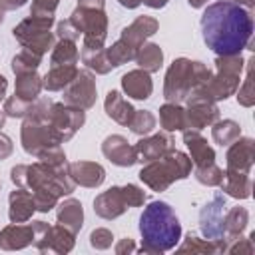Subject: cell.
Masks as SVG:
<instances>
[{"label": "cell", "mask_w": 255, "mask_h": 255, "mask_svg": "<svg viewBox=\"0 0 255 255\" xmlns=\"http://www.w3.org/2000/svg\"><path fill=\"white\" fill-rule=\"evenodd\" d=\"M201 36L205 46L217 56L241 54L251 44L253 16L241 4L217 0L201 14Z\"/></svg>", "instance_id": "1"}, {"label": "cell", "mask_w": 255, "mask_h": 255, "mask_svg": "<svg viewBox=\"0 0 255 255\" xmlns=\"http://www.w3.org/2000/svg\"><path fill=\"white\" fill-rule=\"evenodd\" d=\"M141 253H165L181 239V223L165 201H149L139 215Z\"/></svg>", "instance_id": "2"}, {"label": "cell", "mask_w": 255, "mask_h": 255, "mask_svg": "<svg viewBox=\"0 0 255 255\" xmlns=\"http://www.w3.org/2000/svg\"><path fill=\"white\" fill-rule=\"evenodd\" d=\"M10 179L16 187H26L30 191H52L58 197L70 195L76 187V183L72 181L68 167H54L48 165L44 161H36L30 165H14L10 169Z\"/></svg>", "instance_id": "3"}, {"label": "cell", "mask_w": 255, "mask_h": 255, "mask_svg": "<svg viewBox=\"0 0 255 255\" xmlns=\"http://www.w3.org/2000/svg\"><path fill=\"white\" fill-rule=\"evenodd\" d=\"M211 78V70L203 62L177 58L171 62V66L165 72L163 82V98L171 104H181L187 100V96L201 88Z\"/></svg>", "instance_id": "4"}, {"label": "cell", "mask_w": 255, "mask_h": 255, "mask_svg": "<svg viewBox=\"0 0 255 255\" xmlns=\"http://www.w3.org/2000/svg\"><path fill=\"white\" fill-rule=\"evenodd\" d=\"M28 114H32L36 118H42L48 124L50 133H52V137H54L56 143L68 141L84 126V122H86V110L68 106L64 102L62 104H56L50 98L36 100L32 104V110Z\"/></svg>", "instance_id": "5"}, {"label": "cell", "mask_w": 255, "mask_h": 255, "mask_svg": "<svg viewBox=\"0 0 255 255\" xmlns=\"http://www.w3.org/2000/svg\"><path fill=\"white\" fill-rule=\"evenodd\" d=\"M191 157H187L179 149H171L165 155L147 161L139 171V179L153 191H165L173 181L185 179L191 173Z\"/></svg>", "instance_id": "6"}, {"label": "cell", "mask_w": 255, "mask_h": 255, "mask_svg": "<svg viewBox=\"0 0 255 255\" xmlns=\"http://www.w3.org/2000/svg\"><path fill=\"white\" fill-rule=\"evenodd\" d=\"M243 68H245V60L241 58V54L217 56L215 58V74H211V78L201 86V90L213 102L227 100L229 96H233L237 92Z\"/></svg>", "instance_id": "7"}, {"label": "cell", "mask_w": 255, "mask_h": 255, "mask_svg": "<svg viewBox=\"0 0 255 255\" xmlns=\"http://www.w3.org/2000/svg\"><path fill=\"white\" fill-rule=\"evenodd\" d=\"M54 16H28L18 26H14L12 34L22 44V48L34 50L44 56L54 48V34L50 32Z\"/></svg>", "instance_id": "8"}, {"label": "cell", "mask_w": 255, "mask_h": 255, "mask_svg": "<svg viewBox=\"0 0 255 255\" xmlns=\"http://www.w3.org/2000/svg\"><path fill=\"white\" fill-rule=\"evenodd\" d=\"M70 20L76 24V28L82 34V44L88 46H104L108 36V18L104 8H86L78 6Z\"/></svg>", "instance_id": "9"}, {"label": "cell", "mask_w": 255, "mask_h": 255, "mask_svg": "<svg viewBox=\"0 0 255 255\" xmlns=\"http://www.w3.org/2000/svg\"><path fill=\"white\" fill-rule=\"evenodd\" d=\"M187 110H185V124H187V129H203L207 126H213L217 120H219V108L217 104L201 90H193L189 96H187Z\"/></svg>", "instance_id": "10"}, {"label": "cell", "mask_w": 255, "mask_h": 255, "mask_svg": "<svg viewBox=\"0 0 255 255\" xmlns=\"http://www.w3.org/2000/svg\"><path fill=\"white\" fill-rule=\"evenodd\" d=\"M20 137H22L24 151L34 155V157H38L44 149H48L52 145H60V143L54 141L48 124L42 118H36L32 114H28L24 118V124H22V129H20Z\"/></svg>", "instance_id": "11"}, {"label": "cell", "mask_w": 255, "mask_h": 255, "mask_svg": "<svg viewBox=\"0 0 255 255\" xmlns=\"http://www.w3.org/2000/svg\"><path fill=\"white\" fill-rule=\"evenodd\" d=\"M199 229L205 239L219 241L225 237V195L215 193L199 211Z\"/></svg>", "instance_id": "12"}, {"label": "cell", "mask_w": 255, "mask_h": 255, "mask_svg": "<svg viewBox=\"0 0 255 255\" xmlns=\"http://www.w3.org/2000/svg\"><path fill=\"white\" fill-rule=\"evenodd\" d=\"M64 104L90 110L96 104V78L88 70H78L74 80L64 88Z\"/></svg>", "instance_id": "13"}, {"label": "cell", "mask_w": 255, "mask_h": 255, "mask_svg": "<svg viewBox=\"0 0 255 255\" xmlns=\"http://www.w3.org/2000/svg\"><path fill=\"white\" fill-rule=\"evenodd\" d=\"M227 169L229 171H243L249 173L255 161V141L251 137H237L233 143H229L227 149Z\"/></svg>", "instance_id": "14"}, {"label": "cell", "mask_w": 255, "mask_h": 255, "mask_svg": "<svg viewBox=\"0 0 255 255\" xmlns=\"http://www.w3.org/2000/svg\"><path fill=\"white\" fill-rule=\"evenodd\" d=\"M102 153L114 163V165H120V167H129L137 161V153H135V147L129 145V141L120 135V133H114V135H108L102 143Z\"/></svg>", "instance_id": "15"}, {"label": "cell", "mask_w": 255, "mask_h": 255, "mask_svg": "<svg viewBox=\"0 0 255 255\" xmlns=\"http://www.w3.org/2000/svg\"><path fill=\"white\" fill-rule=\"evenodd\" d=\"M157 28H159V24H157L155 18H151V16H137L129 26H126L122 30L120 40L124 44H128L137 54V50L145 44V40L149 36H153L157 32Z\"/></svg>", "instance_id": "16"}, {"label": "cell", "mask_w": 255, "mask_h": 255, "mask_svg": "<svg viewBox=\"0 0 255 255\" xmlns=\"http://www.w3.org/2000/svg\"><path fill=\"white\" fill-rule=\"evenodd\" d=\"M126 209H128V201L124 197L122 185H114L108 191H102L94 199V211L102 219H116V217L124 215Z\"/></svg>", "instance_id": "17"}, {"label": "cell", "mask_w": 255, "mask_h": 255, "mask_svg": "<svg viewBox=\"0 0 255 255\" xmlns=\"http://www.w3.org/2000/svg\"><path fill=\"white\" fill-rule=\"evenodd\" d=\"M133 147H135V153H137V161L147 163V161H153V159L165 155L175 145H173V137L169 135V131H159V133H153L149 137L139 139Z\"/></svg>", "instance_id": "18"}, {"label": "cell", "mask_w": 255, "mask_h": 255, "mask_svg": "<svg viewBox=\"0 0 255 255\" xmlns=\"http://www.w3.org/2000/svg\"><path fill=\"white\" fill-rule=\"evenodd\" d=\"M68 173L76 185H84V187H100L106 179V169L96 161L68 163Z\"/></svg>", "instance_id": "19"}, {"label": "cell", "mask_w": 255, "mask_h": 255, "mask_svg": "<svg viewBox=\"0 0 255 255\" xmlns=\"http://www.w3.org/2000/svg\"><path fill=\"white\" fill-rule=\"evenodd\" d=\"M183 143L191 153V161L195 167H203L215 163V149L207 143V139L195 129H183Z\"/></svg>", "instance_id": "20"}, {"label": "cell", "mask_w": 255, "mask_h": 255, "mask_svg": "<svg viewBox=\"0 0 255 255\" xmlns=\"http://www.w3.org/2000/svg\"><path fill=\"white\" fill-rule=\"evenodd\" d=\"M34 243V227L32 223H10L0 231V249L4 251H16L24 249Z\"/></svg>", "instance_id": "21"}, {"label": "cell", "mask_w": 255, "mask_h": 255, "mask_svg": "<svg viewBox=\"0 0 255 255\" xmlns=\"http://www.w3.org/2000/svg\"><path fill=\"white\" fill-rule=\"evenodd\" d=\"M10 209H8V217L12 223H24L28 221L34 211H36V203H34V195L30 189L26 187H16L10 197H8Z\"/></svg>", "instance_id": "22"}, {"label": "cell", "mask_w": 255, "mask_h": 255, "mask_svg": "<svg viewBox=\"0 0 255 255\" xmlns=\"http://www.w3.org/2000/svg\"><path fill=\"white\" fill-rule=\"evenodd\" d=\"M122 88L133 100H147L153 92V82L149 78V72L137 68L122 76Z\"/></svg>", "instance_id": "23"}, {"label": "cell", "mask_w": 255, "mask_h": 255, "mask_svg": "<svg viewBox=\"0 0 255 255\" xmlns=\"http://www.w3.org/2000/svg\"><path fill=\"white\" fill-rule=\"evenodd\" d=\"M219 187L235 197V199H247L251 197V189H253V181L249 177V173H243V171H229L225 169L223 171V177L219 181Z\"/></svg>", "instance_id": "24"}, {"label": "cell", "mask_w": 255, "mask_h": 255, "mask_svg": "<svg viewBox=\"0 0 255 255\" xmlns=\"http://www.w3.org/2000/svg\"><path fill=\"white\" fill-rule=\"evenodd\" d=\"M104 108H106V114L118 122L120 126H129L133 114H135V108L118 92V90H110L108 96H106V102H104Z\"/></svg>", "instance_id": "25"}, {"label": "cell", "mask_w": 255, "mask_h": 255, "mask_svg": "<svg viewBox=\"0 0 255 255\" xmlns=\"http://www.w3.org/2000/svg\"><path fill=\"white\" fill-rule=\"evenodd\" d=\"M58 211H56V217H58V223L64 225L66 229H70L72 233H78L82 229V223H84V209H82V203L74 197L62 201L60 205H56Z\"/></svg>", "instance_id": "26"}, {"label": "cell", "mask_w": 255, "mask_h": 255, "mask_svg": "<svg viewBox=\"0 0 255 255\" xmlns=\"http://www.w3.org/2000/svg\"><path fill=\"white\" fill-rule=\"evenodd\" d=\"M42 92V78L36 72H26L16 76V86H14V96L18 100L34 104Z\"/></svg>", "instance_id": "27"}, {"label": "cell", "mask_w": 255, "mask_h": 255, "mask_svg": "<svg viewBox=\"0 0 255 255\" xmlns=\"http://www.w3.org/2000/svg\"><path fill=\"white\" fill-rule=\"evenodd\" d=\"M76 74H78V68L76 66H62V64L60 66H50V70L42 78V88L48 90V92L64 90L74 80Z\"/></svg>", "instance_id": "28"}, {"label": "cell", "mask_w": 255, "mask_h": 255, "mask_svg": "<svg viewBox=\"0 0 255 255\" xmlns=\"http://www.w3.org/2000/svg\"><path fill=\"white\" fill-rule=\"evenodd\" d=\"M159 124L163 128V131H183L187 129L185 124V110L179 104H163L159 108Z\"/></svg>", "instance_id": "29"}, {"label": "cell", "mask_w": 255, "mask_h": 255, "mask_svg": "<svg viewBox=\"0 0 255 255\" xmlns=\"http://www.w3.org/2000/svg\"><path fill=\"white\" fill-rule=\"evenodd\" d=\"M80 58L96 74H108L112 70V64H110V60L106 56V48L104 46H88V44H82Z\"/></svg>", "instance_id": "30"}, {"label": "cell", "mask_w": 255, "mask_h": 255, "mask_svg": "<svg viewBox=\"0 0 255 255\" xmlns=\"http://www.w3.org/2000/svg\"><path fill=\"white\" fill-rule=\"evenodd\" d=\"M179 253H223L225 251V237L219 241H211V239H199L195 235H187L185 241L177 247Z\"/></svg>", "instance_id": "31"}, {"label": "cell", "mask_w": 255, "mask_h": 255, "mask_svg": "<svg viewBox=\"0 0 255 255\" xmlns=\"http://www.w3.org/2000/svg\"><path fill=\"white\" fill-rule=\"evenodd\" d=\"M80 60V52L74 40H60L54 48H52V56H50V66H76Z\"/></svg>", "instance_id": "32"}, {"label": "cell", "mask_w": 255, "mask_h": 255, "mask_svg": "<svg viewBox=\"0 0 255 255\" xmlns=\"http://www.w3.org/2000/svg\"><path fill=\"white\" fill-rule=\"evenodd\" d=\"M76 243V233H72L70 229H66L64 225H52L50 231V239H48V249L52 253H68L74 249Z\"/></svg>", "instance_id": "33"}, {"label": "cell", "mask_w": 255, "mask_h": 255, "mask_svg": "<svg viewBox=\"0 0 255 255\" xmlns=\"http://www.w3.org/2000/svg\"><path fill=\"white\" fill-rule=\"evenodd\" d=\"M135 62L141 70H145L149 74L157 72L163 64V52L157 44H143L135 54Z\"/></svg>", "instance_id": "34"}, {"label": "cell", "mask_w": 255, "mask_h": 255, "mask_svg": "<svg viewBox=\"0 0 255 255\" xmlns=\"http://www.w3.org/2000/svg\"><path fill=\"white\" fill-rule=\"evenodd\" d=\"M241 135V128L233 120H217L211 128V137L219 145H229Z\"/></svg>", "instance_id": "35"}, {"label": "cell", "mask_w": 255, "mask_h": 255, "mask_svg": "<svg viewBox=\"0 0 255 255\" xmlns=\"http://www.w3.org/2000/svg\"><path fill=\"white\" fill-rule=\"evenodd\" d=\"M249 223V211L245 207H231L225 211V237H237Z\"/></svg>", "instance_id": "36"}, {"label": "cell", "mask_w": 255, "mask_h": 255, "mask_svg": "<svg viewBox=\"0 0 255 255\" xmlns=\"http://www.w3.org/2000/svg\"><path fill=\"white\" fill-rule=\"evenodd\" d=\"M40 64H42V54L24 48L20 54H16L12 58V72L16 76L18 74H26V72H36Z\"/></svg>", "instance_id": "37"}, {"label": "cell", "mask_w": 255, "mask_h": 255, "mask_svg": "<svg viewBox=\"0 0 255 255\" xmlns=\"http://www.w3.org/2000/svg\"><path fill=\"white\" fill-rule=\"evenodd\" d=\"M135 135H147L155 128V116L149 110H135L129 126H128Z\"/></svg>", "instance_id": "38"}, {"label": "cell", "mask_w": 255, "mask_h": 255, "mask_svg": "<svg viewBox=\"0 0 255 255\" xmlns=\"http://www.w3.org/2000/svg\"><path fill=\"white\" fill-rule=\"evenodd\" d=\"M245 68H247V74H245L243 86L239 84V88H237V102H239L243 108H251V106L255 104V94H253V74H251V60H245Z\"/></svg>", "instance_id": "39"}, {"label": "cell", "mask_w": 255, "mask_h": 255, "mask_svg": "<svg viewBox=\"0 0 255 255\" xmlns=\"http://www.w3.org/2000/svg\"><path fill=\"white\" fill-rule=\"evenodd\" d=\"M223 177V169L217 165V163H209V165H203V167H195V179L203 185H219Z\"/></svg>", "instance_id": "40"}, {"label": "cell", "mask_w": 255, "mask_h": 255, "mask_svg": "<svg viewBox=\"0 0 255 255\" xmlns=\"http://www.w3.org/2000/svg\"><path fill=\"white\" fill-rule=\"evenodd\" d=\"M30 110H32V104L24 102V100H18L16 96L6 98V102H4V114L10 116V118H26V114Z\"/></svg>", "instance_id": "41"}, {"label": "cell", "mask_w": 255, "mask_h": 255, "mask_svg": "<svg viewBox=\"0 0 255 255\" xmlns=\"http://www.w3.org/2000/svg\"><path fill=\"white\" fill-rule=\"evenodd\" d=\"M34 195V203H36V211H42V213H48L50 209H54L58 205V195H54L52 191H44V189H38V191H32Z\"/></svg>", "instance_id": "42"}, {"label": "cell", "mask_w": 255, "mask_h": 255, "mask_svg": "<svg viewBox=\"0 0 255 255\" xmlns=\"http://www.w3.org/2000/svg\"><path fill=\"white\" fill-rule=\"evenodd\" d=\"M122 191H124V197L128 201V207H139L143 205L145 201V191L133 183H128V185H122Z\"/></svg>", "instance_id": "43"}, {"label": "cell", "mask_w": 255, "mask_h": 255, "mask_svg": "<svg viewBox=\"0 0 255 255\" xmlns=\"http://www.w3.org/2000/svg\"><path fill=\"white\" fill-rule=\"evenodd\" d=\"M112 243H114V235L110 229L100 227L90 233V245L94 249H108V247H112Z\"/></svg>", "instance_id": "44"}, {"label": "cell", "mask_w": 255, "mask_h": 255, "mask_svg": "<svg viewBox=\"0 0 255 255\" xmlns=\"http://www.w3.org/2000/svg\"><path fill=\"white\" fill-rule=\"evenodd\" d=\"M60 0H32L30 16H54Z\"/></svg>", "instance_id": "45"}, {"label": "cell", "mask_w": 255, "mask_h": 255, "mask_svg": "<svg viewBox=\"0 0 255 255\" xmlns=\"http://www.w3.org/2000/svg\"><path fill=\"white\" fill-rule=\"evenodd\" d=\"M56 36L60 40H78L80 38V30L76 28V24L68 18V20H62L58 26H56Z\"/></svg>", "instance_id": "46"}, {"label": "cell", "mask_w": 255, "mask_h": 255, "mask_svg": "<svg viewBox=\"0 0 255 255\" xmlns=\"http://www.w3.org/2000/svg\"><path fill=\"white\" fill-rule=\"evenodd\" d=\"M12 151H14L12 139H10L6 133H2V131H0V161H2V159H6V157H10V155H12Z\"/></svg>", "instance_id": "47"}, {"label": "cell", "mask_w": 255, "mask_h": 255, "mask_svg": "<svg viewBox=\"0 0 255 255\" xmlns=\"http://www.w3.org/2000/svg\"><path fill=\"white\" fill-rule=\"evenodd\" d=\"M133 253L135 251V245H133V239H129V237H126V239H122L118 245H116V253L118 255H122V253Z\"/></svg>", "instance_id": "48"}, {"label": "cell", "mask_w": 255, "mask_h": 255, "mask_svg": "<svg viewBox=\"0 0 255 255\" xmlns=\"http://www.w3.org/2000/svg\"><path fill=\"white\" fill-rule=\"evenodd\" d=\"M26 0H0V8L6 12V10H16L20 6H24Z\"/></svg>", "instance_id": "49"}, {"label": "cell", "mask_w": 255, "mask_h": 255, "mask_svg": "<svg viewBox=\"0 0 255 255\" xmlns=\"http://www.w3.org/2000/svg\"><path fill=\"white\" fill-rule=\"evenodd\" d=\"M78 6H86V8H104V0H78Z\"/></svg>", "instance_id": "50"}, {"label": "cell", "mask_w": 255, "mask_h": 255, "mask_svg": "<svg viewBox=\"0 0 255 255\" xmlns=\"http://www.w3.org/2000/svg\"><path fill=\"white\" fill-rule=\"evenodd\" d=\"M145 6H149V8H163L169 0H141Z\"/></svg>", "instance_id": "51"}, {"label": "cell", "mask_w": 255, "mask_h": 255, "mask_svg": "<svg viewBox=\"0 0 255 255\" xmlns=\"http://www.w3.org/2000/svg\"><path fill=\"white\" fill-rule=\"evenodd\" d=\"M6 90H8V80L0 74V102L4 100V96H6Z\"/></svg>", "instance_id": "52"}, {"label": "cell", "mask_w": 255, "mask_h": 255, "mask_svg": "<svg viewBox=\"0 0 255 255\" xmlns=\"http://www.w3.org/2000/svg\"><path fill=\"white\" fill-rule=\"evenodd\" d=\"M124 8H137L141 4V0H118Z\"/></svg>", "instance_id": "53"}, {"label": "cell", "mask_w": 255, "mask_h": 255, "mask_svg": "<svg viewBox=\"0 0 255 255\" xmlns=\"http://www.w3.org/2000/svg\"><path fill=\"white\" fill-rule=\"evenodd\" d=\"M187 4H189L191 8H201V6L207 4V0H187Z\"/></svg>", "instance_id": "54"}, {"label": "cell", "mask_w": 255, "mask_h": 255, "mask_svg": "<svg viewBox=\"0 0 255 255\" xmlns=\"http://www.w3.org/2000/svg\"><path fill=\"white\" fill-rule=\"evenodd\" d=\"M229 2H235V4H241V6H245V8H251L255 0H229Z\"/></svg>", "instance_id": "55"}, {"label": "cell", "mask_w": 255, "mask_h": 255, "mask_svg": "<svg viewBox=\"0 0 255 255\" xmlns=\"http://www.w3.org/2000/svg\"><path fill=\"white\" fill-rule=\"evenodd\" d=\"M6 118H8V116L4 114V110H0V128L4 126V122H6Z\"/></svg>", "instance_id": "56"}, {"label": "cell", "mask_w": 255, "mask_h": 255, "mask_svg": "<svg viewBox=\"0 0 255 255\" xmlns=\"http://www.w3.org/2000/svg\"><path fill=\"white\" fill-rule=\"evenodd\" d=\"M2 22H4V10L0 8V24H2Z\"/></svg>", "instance_id": "57"}]
</instances>
